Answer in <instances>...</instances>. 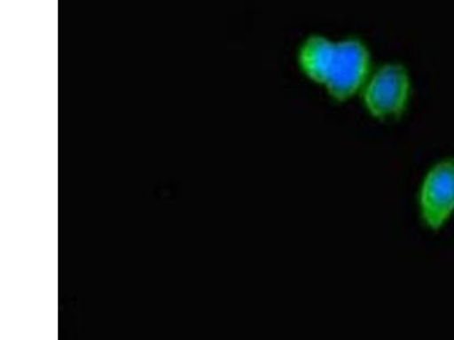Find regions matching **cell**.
<instances>
[{
    "label": "cell",
    "mask_w": 454,
    "mask_h": 340,
    "mask_svg": "<svg viewBox=\"0 0 454 340\" xmlns=\"http://www.w3.org/2000/svg\"><path fill=\"white\" fill-rule=\"evenodd\" d=\"M421 220L432 232H440L454 214V158L433 166L420 186Z\"/></svg>",
    "instance_id": "6da1fadb"
},
{
    "label": "cell",
    "mask_w": 454,
    "mask_h": 340,
    "mask_svg": "<svg viewBox=\"0 0 454 340\" xmlns=\"http://www.w3.org/2000/svg\"><path fill=\"white\" fill-rule=\"evenodd\" d=\"M411 80L403 66L387 65L376 72L364 92V104L380 120L399 119L408 106Z\"/></svg>",
    "instance_id": "7a4b0ae2"
},
{
    "label": "cell",
    "mask_w": 454,
    "mask_h": 340,
    "mask_svg": "<svg viewBox=\"0 0 454 340\" xmlns=\"http://www.w3.org/2000/svg\"><path fill=\"white\" fill-rule=\"evenodd\" d=\"M368 68L369 55L366 48L358 40H348L335 44L323 84L335 100H347L362 87Z\"/></svg>",
    "instance_id": "3957f363"
},
{
    "label": "cell",
    "mask_w": 454,
    "mask_h": 340,
    "mask_svg": "<svg viewBox=\"0 0 454 340\" xmlns=\"http://www.w3.org/2000/svg\"><path fill=\"white\" fill-rule=\"evenodd\" d=\"M334 48L335 44L323 36H311L303 43L299 55L300 65L303 72L316 82L323 84L325 81Z\"/></svg>",
    "instance_id": "277c9868"
}]
</instances>
